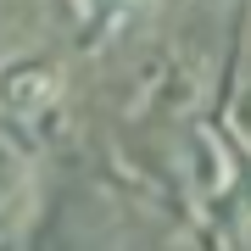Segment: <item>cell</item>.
Returning <instances> with one entry per match:
<instances>
[{
    "label": "cell",
    "instance_id": "obj_1",
    "mask_svg": "<svg viewBox=\"0 0 251 251\" xmlns=\"http://www.w3.org/2000/svg\"><path fill=\"white\" fill-rule=\"evenodd\" d=\"M62 100V67L45 56H17V62L0 67V112L28 123V117L50 112Z\"/></svg>",
    "mask_w": 251,
    "mask_h": 251
},
{
    "label": "cell",
    "instance_id": "obj_2",
    "mask_svg": "<svg viewBox=\"0 0 251 251\" xmlns=\"http://www.w3.org/2000/svg\"><path fill=\"white\" fill-rule=\"evenodd\" d=\"M84 6H90V23L100 28V23H112V17H117V11H134V6H140V0H84Z\"/></svg>",
    "mask_w": 251,
    "mask_h": 251
},
{
    "label": "cell",
    "instance_id": "obj_3",
    "mask_svg": "<svg viewBox=\"0 0 251 251\" xmlns=\"http://www.w3.org/2000/svg\"><path fill=\"white\" fill-rule=\"evenodd\" d=\"M234 123H240V134L251 140V90L240 95V106H234Z\"/></svg>",
    "mask_w": 251,
    "mask_h": 251
}]
</instances>
